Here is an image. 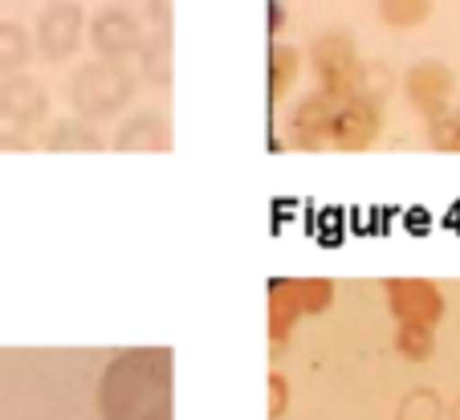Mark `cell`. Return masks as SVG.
I'll return each mask as SVG.
<instances>
[{
	"mask_svg": "<svg viewBox=\"0 0 460 420\" xmlns=\"http://www.w3.org/2000/svg\"><path fill=\"white\" fill-rule=\"evenodd\" d=\"M102 420H172V351L127 347L98 380Z\"/></svg>",
	"mask_w": 460,
	"mask_h": 420,
	"instance_id": "1",
	"label": "cell"
},
{
	"mask_svg": "<svg viewBox=\"0 0 460 420\" xmlns=\"http://www.w3.org/2000/svg\"><path fill=\"white\" fill-rule=\"evenodd\" d=\"M135 94H139V74L127 62H102V58L78 66L66 82V98H70L74 114L94 127L119 119L135 103Z\"/></svg>",
	"mask_w": 460,
	"mask_h": 420,
	"instance_id": "2",
	"label": "cell"
},
{
	"mask_svg": "<svg viewBox=\"0 0 460 420\" xmlns=\"http://www.w3.org/2000/svg\"><path fill=\"white\" fill-rule=\"evenodd\" d=\"M305 66H310L318 90H326L331 98H350L371 86V70H367L363 53H358L355 37L347 29H322V33H314L310 49H305Z\"/></svg>",
	"mask_w": 460,
	"mask_h": 420,
	"instance_id": "3",
	"label": "cell"
},
{
	"mask_svg": "<svg viewBox=\"0 0 460 420\" xmlns=\"http://www.w3.org/2000/svg\"><path fill=\"white\" fill-rule=\"evenodd\" d=\"M387 127V103L375 86L358 90L350 98H339L334 106V127H331V147L334 151H371L383 139Z\"/></svg>",
	"mask_w": 460,
	"mask_h": 420,
	"instance_id": "4",
	"label": "cell"
},
{
	"mask_svg": "<svg viewBox=\"0 0 460 420\" xmlns=\"http://www.w3.org/2000/svg\"><path fill=\"white\" fill-rule=\"evenodd\" d=\"M82 41H86V13L78 0H53L37 13L33 21V49L41 53V62L66 66L78 58Z\"/></svg>",
	"mask_w": 460,
	"mask_h": 420,
	"instance_id": "5",
	"label": "cell"
},
{
	"mask_svg": "<svg viewBox=\"0 0 460 420\" xmlns=\"http://www.w3.org/2000/svg\"><path fill=\"white\" fill-rule=\"evenodd\" d=\"M403 103L411 106V114H420L424 123H436L440 114H448L456 106V74L440 58H420L403 70Z\"/></svg>",
	"mask_w": 460,
	"mask_h": 420,
	"instance_id": "6",
	"label": "cell"
},
{
	"mask_svg": "<svg viewBox=\"0 0 460 420\" xmlns=\"http://www.w3.org/2000/svg\"><path fill=\"white\" fill-rule=\"evenodd\" d=\"M387 315L395 326H440L448 315V298L432 278H387L383 281Z\"/></svg>",
	"mask_w": 460,
	"mask_h": 420,
	"instance_id": "7",
	"label": "cell"
},
{
	"mask_svg": "<svg viewBox=\"0 0 460 420\" xmlns=\"http://www.w3.org/2000/svg\"><path fill=\"white\" fill-rule=\"evenodd\" d=\"M143 21L139 13L122 9V4H106V9L94 13V21L86 25V41L94 45V53L102 62H127L135 58L143 45Z\"/></svg>",
	"mask_w": 460,
	"mask_h": 420,
	"instance_id": "8",
	"label": "cell"
},
{
	"mask_svg": "<svg viewBox=\"0 0 460 420\" xmlns=\"http://www.w3.org/2000/svg\"><path fill=\"white\" fill-rule=\"evenodd\" d=\"M334 106L339 98H331L326 90H305L286 114V135L289 147L297 151H322L331 147V127H334Z\"/></svg>",
	"mask_w": 460,
	"mask_h": 420,
	"instance_id": "9",
	"label": "cell"
},
{
	"mask_svg": "<svg viewBox=\"0 0 460 420\" xmlns=\"http://www.w3.org/2000/svg\"><path fill=\"white\" fill-rule=\"evenodd\" d=\"M49 119V90L33 74L0 78V123L4 131H37Z\"/></svg>",
	"mask_w": 460,
	"mask_h": 420,
	"instance_id": "10",
	"label": "cell"
},
{
	"mask_svg": "<svg viewBox=\"0 0 460 420\" xmlns=\"http://www.w3.org/2000/svg\"><path fill=\"white\" fill-rule=\"evenodd\" d=\"M172 147V123L164 111H135L114 131V151H167Z\"/></svg>",
	"mask_w": 460,
	"mask_h": 420,
	"instance_id": "11",
	"label": "cell"
},
{
	"mask_svg": "<svg viewBox=\"0 0 460 420\" xmlns=\"http://www.w3.org/2000/svg\"><path fill=\"white\" fill-rule=\"evenodd\" d=\"M305 70V53L297 45L273 41L270 45V70H265V86H270V106H281L289 94H294L297 78Z\"/></svg>",
	"mask_w": 460,
	"mask_h": 420,
	"instance_id": "12",
	"label": "cell"
},
{
	"mask_svg": "<svg viewBox=\"0 0 460 420\" xmlns=\"http://www.w3.org/2000/svg\"><path fill=\"white\" fill-rule=\"evenodd\" d=\"M135 62H139L135 74H139L143 86H155V90L172 86V29H155V33L143 37Z\"/></svg>",
	"mask_w": 460,
	"mask_h": 420,
	"instance_id": "13",
	"label": "cell"
},
{
	"mask_svg": "<svg viewBox=\"0 0 460 420\" xmlns=\"http://www.w3.org/2000/svg\"><path fill=\"white\" fill-rule=\"evenodd\" d=\"M41 147L45 151H102L106 139L98 135L94 123H86V119H78V114H70V119H58V123L45 127Z\"/></svg>",
	"mask_w": 460,
	"mask_h": 420,
	"instance_id": "14",
	"label": "cell"
},
{
	"mask_svg": "<svg viewBox=\"0 0 460 420\" xmlns=\"http://www.w3.org/2000/svg\"><path fill=\"white\" fill-rule=\"evenodd\" d=\"M302 307H297L294 290H289V278H273L270 281V339L273 347H281V343H289V335H294V326L302 323Z\"/></svg>",
	"mask_w": 460,
	"mask_h": 420,
	"instance_id": "15",
	"label": "cell"
},
{
	"mask_svg": "<svg viewBox=\"0 0 460 420\" xmlns=\"http://www.w3.org/2000/svg\"><path fill=\"white\" fill-rule=\"evenodd\" d=\"M33 33L17 21H0V78H13L33 62Z\"/></svg>",
	"mask_w": 460,
	"mask_h": 420,
	"instance_id": "16",
	"label": "cell"
},
{
	"mask_svg": "<svg viewBox=\"0 0 460 420\" xmlns=\"http://www.w3.org/2000/svg\"><path fill=\"white\" fill-rule=\"evenodd\" d=\"M432 9H436V0H379L375 4L379 21L387 29H395V33H411V29L428 25Z\"/></svg>",
	"mask_w": 460,
	"mask_h": 420,
	"instance_id": "17",
	"label": "cell"
},
{
	"mask_svg": "<svg viewBox=\"0 0 460 420\" xmlns=\"http://www.w3.org/2000/svg\"><path fill=\"white\" fill-rule=\"evenodd\" d=\"M289 290H294L302 315H322V310L334 307V281L331 278H289Z\"/></svg>",
	"mask_w": 460,
	"mask_h": 420,
	"instance_id": "18",
	"label": "cell"
},
{
	"mask_svg": "<svg viewBox=\"0 0 460 420\" xmlns=\"http://www.w3.org/2000/svg\"><path fill=\"white\" fill-rule=\"evenodd\" d=\"M395 351L408 363H428L436 355V331L432 326H395Z\"/></svg>",
	"mask_w": 460,
	"mask_h": 420,
	"instance_id": "19",
	"label": "cell"
},
{
	"mask_svg": "<svg viewBox=\"0 0 460 420\" xmlns=\"http://www.w3.org/2000/svg\"><path fill=\"white\" fill-rule=\"evenodd\" d=\"M428 147L440 156H460V103L448 114H440L436 123H428Z\"/></svg>",
	"mask_w": 460,
	"mask_h": 420,
	"instance_id": "20",
	"label": "cell"
},
{
	"mask_svg": "<svg viewBox=\"0 0 460 420\" xmlns=\"http://www.w3.org/2000/svg\"><path fill=\"white\" fill-rule=\"evenodd\" d=\"M143 21L155 29H172V0H143Z\"/></svg>",
	"mask_w": 460,
	"mask_h": 420,
	"instance_id": "21",
	"label": "cell"
},
{
	"mask_svg": "<svg viewBox=\"0 0 460 420\" xmlns=\"http://www.w3.org/2000/svg\"><path fill=\"white\" fill-rule=\"evenodd\" d=\"M270 416H281L286 412V404H289V384L281 376H270Z\"/></svg>",
	"mask_w": 460,
	"mask_h": 420,
	"instance_id": "22",
	"label": "cell"
},
{
	"mask_svg": "<svg viewBox=\"0 0 460 420\" xmlns=\"http://www.w3.org/2000/svg\"><path fill=\"white\" fill-rule=\"evenodd\" d=\"M265 4H270V37H281L286 33V21H289L286 0H265Z\"/></svg>",
	"mask_w": 460,
	"mask_h": 420,
	"instance_id": "23",
	"label": "cell"
},
{
	"mask_svg": "<svg viewBox=\"0 0 460 420\" xmlns=\"http://www.w3.org/2000/svg\"><path fill=\"white\" fill-rule=\"evenodd\" d=\"M29 139L21 131H0V151H25Z\"/></svg>",
	"mask_w": 460,
	"mask_h": 420,
	"instance_id": "24",
	"label": "cell"
}]
</instances>
